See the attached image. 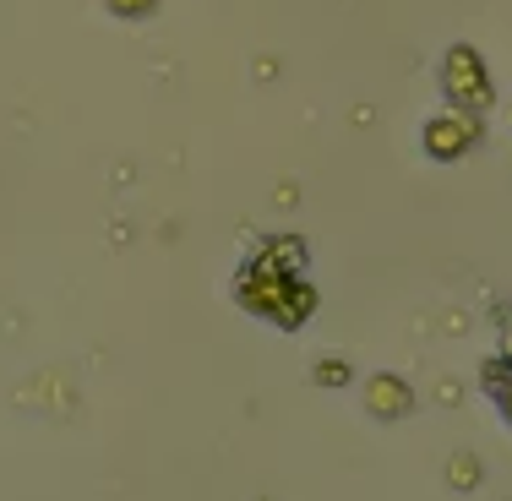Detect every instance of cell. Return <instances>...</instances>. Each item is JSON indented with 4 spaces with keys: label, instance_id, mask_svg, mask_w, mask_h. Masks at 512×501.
Listing matches in <instances>:
<instances>
[{
    "label": "cell",
    "instance_id": "1",
    "mask_svg": "<svg viewBox=\"0 0 512 501\" xmlns=\"http://www.w3.org/2000/svg\"><path fill=\"white\" fill-rule=\"evenodd\" d=\"M240 300H246V311H256V316H273L278 327H300L316 305L311 284L300 273H289L273 251H262L246 273H240Z\"/></svg>",
    "mask_w": 512,
    "mask_h": 501
},
{
    "label": "cell",
    "instance_id": "2",
    "mask_svg": "<svg viewBox=\"0 0 512 501\" xmlns=\"http://www.w3.org/2000/svg\"><path fill=\"white\" fill-rule=\"evenodd\" d=\"M442 88H447V99H453V109H463V115H485L496 99V88H491V71H485V60L480 50H469V44H453L442 60Z\"/></svg>",
    "mask_w": 512,
    "mask_h": 501
},
{
    "label": "cell",
    "instance_id": "3",
    "mask_svg": "<svg viewBox=\"0 0 512 501\" xmlns=\"http://www.w3.org/2000/svg\"><path fill=\"white\" fill-rule=\"evenodd\" d=\"M480 137V120L463 115V109H442V115L425 120V153L431 158H463Z\"/></svg>",
    "mask_w": 512,
    "mask_h": 501
},
{
    "label": "cell",
    "instance_id": "4",
    "mask_svg": "<svg viewBox=\"0 0 512 501\" xmlns=\"http://www.w3.org/2000/svg\"><path fill=\"white\" fill-rule=\"evenodd\" d=\"M365 403H371V414H382V420H398V414H409V387L398 382V376H371V387H365Z\"/></svg>",
    "mask_w": 512,
    "mask_h": 501
},
{
    "label": "cell",
    "instance_id": "5",
    "mask_svg": "<svg viewBox=\"0 0 512 501\" xmlns=\"http://www.w3.org/2000/svg\"><path fill=\"white\" fill-rule=\"evenodd\" d=\"M316 376H322V382H327V387H333V382H344V376H349V371H344V365H338V360H327V365H322V371H316Z\"/></svg>",
    "mask_w": 512,
    "mask_h": 501
},
{
    "label": "cell",
    "instance_id": "6",
    "mask_svg": "<svg viewBox=\"0 0 512 501\" xmlns=\"http://www.w3.org/2000/svg\"><path fill=\"white\" fill-rule=\"evenodd\" d=\"M115 6H120V11H148L153 0H115Z\"/></svg>",
    "mask_w": 512,
    "mask_h": 501
},
{
    "label": "cell",
    "instance_id": "7",
    "mask_svg": "<svg viewBox=\"0 0 512 501\" xmlns=\"http://www.w3.org/2000/svg\"><path fill=\"white\" fill-rule=\"evenodd\" d=\"M507 360H512V333H507Z\"/></svg>",
    "mask_w": 512,
    "mask_h": 501
}]
</instances>
